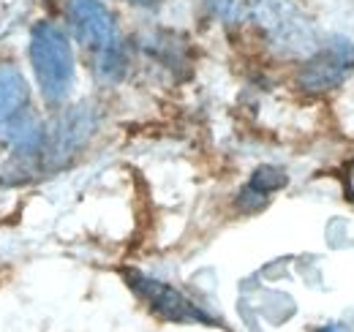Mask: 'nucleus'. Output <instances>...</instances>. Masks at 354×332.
Segmentation results:
<instances>
[{"mask_svg": "<svg viewBox=\"0 0 354 332\" xmlns=\"http://www.w3.org/2000/svg\"><path fill=\"white\" fill-rule=\"evenodd\" d=\"M30 63L46 101H63L74 82V55L66 33L57 25L41 22L33 28Z\"/></svg>", "mask_w": 354, "mask_h": 332, "instance_id": "1", "label": "nucleus"}, {"mask_svg": "<svg viewBox=\"0 0 354 332\" xmlns=\"http://www.w3.org/2000/svg\"><path fill=\"white\" fill-rule=\"evenodd\" d=\"M0 133L22 147H36L41 128L30 112V90L14 66H0Z\"/></svg>", "mask_w": 354, "mask_h": 332, "instance_id": "2", "label": "nucleus"}, {"mask_svg": "<svg viewBox=\"0 0 354 332\" xmlns=\"http://www.w3.org/2000/svg\"><path fill=\"white\" fill-rule=\"evenodd\" d=\"M68 19L74 36L101 57L104 74H118L120 66V39L112 14L98 0H68Z\"/></svg>", "mask_w": 354, "mask_h": 332, "instance_id": "3", "label": "nucleus"}, {"mask_svg": "<svg viewBox=\"0 0 354 332\" xmlns=\"http://www.w3.org/2000/svg\"><path fill=\"white\" fill-rule=\"evenodd\" d=\"M131 289L167 322H177V324H213V319L199 308L194 305L188 297H183L177 289H172L169 284H161V281H153L147 275H139V273H129L126 275Z\"/></svg>", "mask_w": 354, "mask_h": 332, "instance_id": "4", "label": "nucleus"}, {"mask_svg": "<svg viewBox=\"0 0 354 332\" xmlns=\"http://www.w3.org/2000/svg\"><path fill=\"white\" fill-rule=\"evenodd\" d=\"M354 68V46L346 39H335L330 46H324L300 74V82L308 90H327L341 84Z\"/></svg>", "mask_w": 354, "mask_h": 332, "instance_id": "5", "label": "nucleus"}, {"mask_svg": "<svg viewBox=\"0 0 354 332\" xmlns=\"http://www.w3.org/2000/svg\"><path fill=\"white\" fill-rule=\"evenodd\" d=\"M210 8L223 22H248L259 19L272 30H286L297 25L292 17V8L283 0H210Z\"/></svg>", "mask_w": 354, "mask_h": 332, "instance_id": "6", "label": "nucleus"}, {"mask_svg": "<svg viewBox=\"0 0 354 332\" xmlns=\"http://www.w3.org/2000/svg\"><path fill=\"white\" fill-rule=\"evenodd\" d=\"M281 185H286V174H283L281 169L262 166V169H257V172H254L251 183L245 185L243 199H245V196H254V199H257V208H259V205H265V202H267V194L278 191Z\"/></svg>", "mask_w": 354, "mask_h": 332, "instance_id": "7", "label": "nucleus"}, {"mask_svg": "<svg viewBox=\"0 0 354 332\" xmlns=\"http://www.w3.org/2000/svg\"><path fill=\"white\" fill-rule=\"evenodd\" d=\"M346 188H349V194L354 196V164L346 169Z\"/></svg>", "mask_w": 354, "mask_h": 332, "instance_id": "8", "label": "nucleus"}, {"mask_svg": "<svg viewBox=\"0 0 354 332\" xmlns=\"http://www.w3.org/2000/svg\"><path fill=\"white\" fill-rule=\"evenodd\" d=\"M322 332H344V330H341V327H335V324H330V327H324Z\"/></svg>", "mask_w": 354, "mask_h": 332, "instance_id": "9", "label": "nucleus"}, {"mask_svg": "<svg viewBox=\"0 0 354 332\" xmlns=\"http://www.w3.org/2000/svg\"><path fill=\"white\" fill-rule=\"evenodd\" d=\"M133 3H150V0H133Z\"/></svg>", "mask_w": 354, "mask_h": 332, "instance_id": "10", "label": "nucleus"}]
</instances>
